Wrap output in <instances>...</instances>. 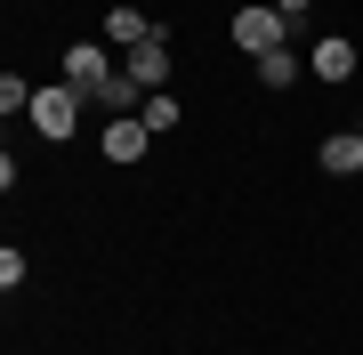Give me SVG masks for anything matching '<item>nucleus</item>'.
Listing matches in <instances>:
<instances>
[{
	"label": "nucleus",
	"mask_w": 363,
	"mask_h": 355,
	"mask_svg": "<svg viewBox=\"0 0 363 355\" xmlns=\"http://www.w3.org/2000/svg\"><path fill=\"white\" fill-rule=\"evenodd\" d=\"M145 137H154V130H145L138 113H113V121H105V137H97V154H105V162H138Z\"/></svg>",
	"instance_id": "obj_5"
},
{
	"label": "nucleus",
	"mask_w": 363,
	"mask_h": 355,
	"mask_svg": "<svg viewBox=\"0 0 363 355\" xmlns=\"http://www.w3.org/2000/svg\"><path fill=\"white\" fill-rule=\"evenodd\" d=\"M162 40H169V33L154 25V40H138V49H130V65H121L145 97H154V89H169V49H162Z\"/></svg>",
	"instance_id": "obj_4"
},
{
	"label": "nucleus",
	"mask_w": 363,
	"mask_h": 355,
	"mask_svg": "<svg viewBox=\"0 0 363 355\" xmlns=\"http://www.w3.org/2000/svg\"><path fill=\"white\" fill-rule=\"evenodd\" d=\"M25 121H33L49 145H65V137L81 130V89H73V81H49V89L33 97V113H25Z\"/></svg>",
	"instance_id": "obj_1"
},
{
	"label": "nucleus",
	"mask_w": 363,
	"mask_h": 355,
	"mask_svg": "<svg viewBox=\"0 0 363 355\" xmlns=\"http://www.w3.org/2000/svg\"><path fill=\"white\" fill-rule=\"evenodd\" d=\"M315 162H323L331 178H355L363 170V130H331L323 145H315Z\"/></svg>",
	"instance_id": "obj_7"
},
{
	"label": "nucleus",
	"mask_w": 363,
	"mask_h": 355,
	"mask_svg": "<svg viewBox=\"0 0 363 355\" xmlns=\"http://www.w3.org/2000/svg\"><path fill=\"white\" fill-rule=\"evenodd\" d=\"M234 49H250V57L291 49V16L283 9H234Z\"/></svg>",
	"instance_id": "obj_2"
},
{
	"label": "nucleus",
	"mask_w": 363,
	"mask_h": 355,
	"mask_svg": "<svg viewBox=\"0 0 363 355\" xmlns=\"http://www.w3.org/2000/svg\"><path fill=\"white\" fill-rule=\"evenodd\" d=\"M355 275H363V266H355Z\"/></svg>",
	"instance_id": "obj_14"
},
{
	"label": "nucleus",
	"mask_w": 363,
	"mask_h": 355,
	"mask_svg": "<svg viewBox=\"0 0 363 355\" xmlns=\"http://www.w3.org/2000/svg\"><path fill=\"white\" fill-rule=\"evenodd\" d=\"M97 106H105V113H138V106H145V89H138L130 73H113V81L97 89Z\"/></svg>",
	"instance_id": "obj_11"
},
{
	"label": "nucleus",
	"mask_w": 363,
	"mask_h": 355,
	"mask_svg": "<svg viewBox=\"0 0 363 355\" xmlns=\"http://www.w3.org/2000/svg\"><path fill=\"white\" fill-rule=\"evenodd\" d=\"M307 73H315V81H347V73H355V40L323 33V40L307 49Z\"/></svg>",
	"instance_id": "obj_6"
},
{
	"label": "nucleus",
	"mask_w": 363,
	"mask_h": 355,
	"mask_svg": "<svg viewBox=\"0 0 363 355\" xmlns=\"http://www.w3.org/2000/svg\"><path fill=\"white\" fill-rule=\"evenodd\" d=\"M33 97L40 89H33L25 73H0V113H33Z\"/></svg>",
	"instance_id": "obj_12"
},
{
	"label": "nucleus",
	"mask_w": 363,
	"mask_h": 355,
	"mask_svg": "<svg viewBox=\"0 0 363 355\" xmlns=\"http://www.w3.org/2000/svg\"><path fill=\"white\" fill-rule=\"evenodd\" d=\"M250 65H259V81H267V89H274V97H283V89H291V81H298V73H307V57H291V49H267V57H250Z\"/></svg>",
	"instance_id": "obj_8"
},
{
	"label": "nucleus",
	"mask_w": 363,
	"mask_h": 355,
	"mask_svg": "<svg viewBox=\"0 0 363 355\" xmlns=\"http://www.w3.org/2000/svg\"><path fill=\"white\" fill-rule=\"evenodd\" d=\"M138 121H145V130H178V121H186V106H178V97H169V89H154V97H145V106H138Z\"/></svg>",
	"instance_id": "obj_10"
},
{
	"label": "nucleus",
	"mask_w": 363,
	"mask_h": 355,
	"mask_svg": "<svg viewBox=\"0 0 363 355\" xmlns=\"http://www.w3.org/2000/svg\"><path fill=\"white\" fill-rule=\"evenodd\" d=\"M65 81H73L81 97H97L105 81H113V57H105L97 40H73V49H65Z\"/></svg>",
	"instance_id": "obj_3"
},
{
	"label": "nucleus",
	"mask_w": 363,
	"mask_h": 355,
	"mask_svg": "<svg viewBox=\"0 0 363 355\" xmlns=\"http://www.w3.org/2000/svg\"><path fill=\"white\" fill-rule=\"evenodd\" d=\"M105 40H121V49L154 40V25H145V9H113V16H105Z\"/></svg>",
	"instance_id": "obj_9"
},
{
	"label": "nucleus",
	"mask_w": 363,
	"mask_h": 355,
	"mask_svg": "<svg viewBox=\"0 0 363 355\" xmlns=\"http://www.w3.org/2000/svg\"><path fill=\"white\" fill-rule=\"evenodd\" d=\"M274 9H283V16H291V25H298V16H307V9H315V0H274Z\"/></svg>",
	"instance_id": "obj_13"
}]
</instances>
